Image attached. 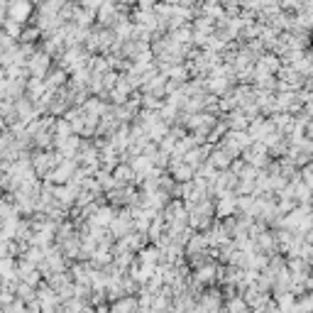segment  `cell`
Wrapping results in <instances>:
<instances>
[{
	"label": "cell",
	"instance_id": "ba28073f",
	"mask_svg": "<svg viewBox=\"0 0 313 313\" xmlns=\"http://www.w3.org/2000/svg\"><path fill=\"white\" fill-rule=\"evenodd\" d=\"M115 15H118V5L115 3H101V8H98V12H96V20L101 23V27H105V25H115Z\"/></svg>",
	"mask_w": 313,
	"mask_h": 313
},
{
	"label": "cell",
	"instance_id": "277c9868",
	"mask_svg": "<svg viewBox=\"0 0 313 313\" xmlns=\"http://www.w3.org/2000/svg\"><path fill=\"white\" fill-rule=\"evenodd\" d=\"M32 17V5L30 3H10L8 5V20L12 23H20L25 27V23Z\"/></svg>",
	"mask_w": 313,
	"mask_h": 313
},
{
	"label": "cell",
	"instance_id": "7a4b0ae2",
	"mask_svg": "<svg viewBox=\"0 0 313 313\" xmlns=\"http://www.w3.org/2000/svg\"><path fill=\"white\" fill-rule=\"evenodd\" d=\"M191 279H193V284H198V286H208V284H213V281L218 279V264L215 262H206V264H201V267L191 274Z\"/></svg>",
	"mask_w": 313,
	"mask_h": 313
},
{
	"label": "cell",
	"instance_id": "3957f363",
	"mask_svg": "<svg viewBox=\"0 0 313 313\" xmlns=\"http://www.w3.org/2000/svg\"><path fill=\"white\" fill-rule=\"evenodd\" d=\"M113 218H115V208L113 206H98L96 211H93V215H88V225L91 228H108V225L113 223Z\"/></svg>",
	"mask_w": 313,
	"mask_h": 313
},
{
	"label": "cell",
	"instance_id": "6da1fadb",
	"mask_svg": "<svg viewBox=\"0 0 313 313\" xmlns=\"http://www.w3.org/2000/svg\"><path fill=\"white\" fill-rule=\"evenodd\" d=\"M25 69H27L30 78H42V81H44V76L49 74V69H52V56H47L42 49H37V52L25 61Z\"/></svg>",
	"mask_w": 313,
	"mask_h": 313
},
{
	"label": "cell",
	"instance_id": "8fae6325",
	"mask_svg": "<svg viewBox=\"0 0 313 313\" xmlns=\"http://www.w3.org/2000/svg\"><path fill=\"white\" fill-rule=\"evenodd\" d=\"M30 164H32L34 174L44 176L47 171H49V159H47V152H34V154L30 156Z\"/></svg>",
	"mask_w": 313,
	"mask_h": 313
},
{
	"label": "cell",
	"instance_id": "5bb4252c",
	"mask_svg": "<svg viewBox=\"0 0 313 313\" xmlns=\"http://www.w3.org/2000/svg\"><path fill=\"white\" fill-rule=\"evenodd\" d=\"M39 30H37V27H23V32H20V44H34V39H37V37H39Z\"/></svg>",
	"mask_w": 313,
	"mask_h": 313
},
{
	"label": "cell",
	"instance_id": "7c38bea8",
	"mask_svg": "<svg viewBox=\"0 0 313 313\" xmlns=\"http://www.w3.org/2000/svg\"><path fill=\"white\" fill-rule=\"evenodd\" d=\"M15 299H20L23 303H30L37 299V294H34V289L27 286L25 281H17V286H15Z\"/></svg>",
	"mask_w": 313,
	"mask_h": 313
},
{
	"label": "cell",
	"instance_id": "2e32d148",
	"mask_svg": "<svg viewBox=\"0 0 313 313\" xmlns=\"http://www.w3.org/2000/svg\"><path fill=\"white\" fill-rule=\"evenodd\" d=\"M162 313H171V311H162Z\"/></svg>",
	"mask_w": 313,
	"mask_h": 313
},
{
	"label": "cell",
	"instance_id": "30bf717a",
	"mask_svg": "<svg viewBox=\"0 0 313 313\" xmlns=\"http://www.w3.org/2000/svg\"><path fill=\"white\" fill-rule=\"evenodd\" d=\"M257 64H259L262 69H264L267 74H272V76H274V74L279 71V66H281L279 56H274L272 52H267V54H262V56H259V59H257Z\"/></svg>",
	"mask_w": 313,
	"mask_h": 313
},
{
	"label": "cell",
	"instance_id": "5b68a950",
	"mask_svg": "<svg viewBox=\"0 0 313 313\" xmlns=\"http://www.w3.org/2000/svg\"><path fill=\"white\" fill-rule=\"evenodd\" d=\"M235 198L237 196H230V198H218V201H213V215L215 218H233L235 211H237V206H235Z\"/></svg>",
	"mask_w": 313,
	"mask_h": 313
},
{
	"label": "cell",
	"instance_id": "4fadbf2b",
	"mask_svg": "<svg viewBox=\"0 0 313 313\" xmlns=\"http://www.w3.org/2000/svg\"><path fill=\"white\" fill-rule=\"evenodd\" d=\"M250 308H247V303L242 301V296L237 294V296H233V299H228L225 301V311L223 313H247Z\"/></svg>",
	"mask_w": 313,
	"mask_h": 313
},
{
	"label": "cell",
	"instance_id": "52a82bcc",
	"mask_svg": "<svg viewBox=\"0 0 313 313\" xmlns=\"http://www.w3.org/2000/svg\"><path fill=\"white\" fill-rule=\"evenodd\" d=\"M220 120H223V123L228 125V130H233V132L247 130V118L240 110H237V108H235V110H230L228 115H225V118H220Z\"/></svg>",
	"mask_w": 313,
	"mask_h": 313
},
{
	"label": "cell",
	"instance_id": "8992f818",
	"mask_svg": "<svg viewBox=\"0 0 313 313\" xmlns=\"http://www.w3.org/2000/svg\"><path fill=\"white\" fill-rule=\"evenodd\" d=\"M159 262H162V252L154 245L142 247L140 255H137V264H145V267H156Z\"/></svg>",
	"mask_w": 313,
	"mask_h": 313
},
{
	"label": "cell",
	"instance_id": "9a60e30c",
	"mask_svg": "<svg viewBox=\"0 0 313 313\" xmlns=\"http://www.w3.org/2000/svg\"><path fill=\"white\" fill-rule=\"evenodd\" d=\"M3 32L8 34L10 39H17V37H20V32H23V25L12 23V20H5V23H3Z\"/></svg>",
	"mask_w": 313,
	"mask_h": 313
},
{
	"label": "cell",
	"instance_id": "9c48e42d",
	"mask_svg": "<svg viewBox=\"0 0 313 313\" xmlns=\"http://www.w3.org/2000/svg\"><path fill=\"white\" fill-rule=\"evenodd\" d=\"M110 176L115 179V184H118V186H127V184H132L135 174H132V169H130V164H127V162H120V164L110 171Z\"/></svg>",
	"mask_w": 313,
	"mask_h": 313
}]
</instances>
